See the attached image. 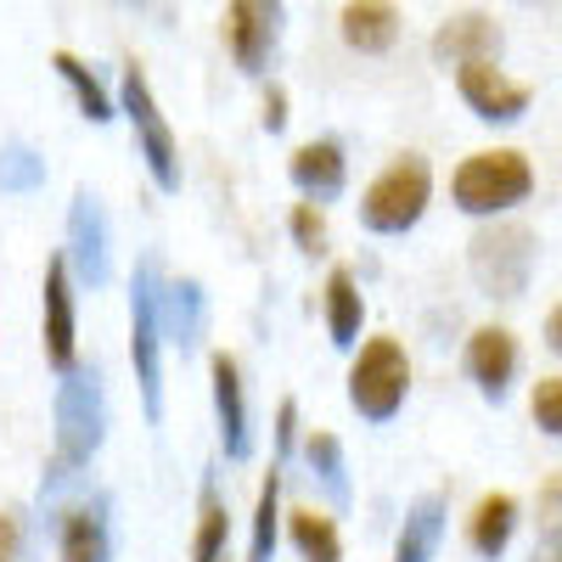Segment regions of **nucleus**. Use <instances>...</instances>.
I'll use <instances>...</instances> for the list:
<instances>
[{"label": "nucleus", "instance_id": "412c9836", "mask_svg": "<svg viewBox=\"0 0 562 562\" xmlns=\"http://www.w3.org/2000/svg\"><path fill=\"white\" fill-rule=\"evenodd\" d=\"M360 321H366V299H360V281L338 265L326 276V333H333L338 349H355L360 338Z\"/></svg>", "mask_w": 562, "mask_h": 562}, {"label": "nucleus", "instance_id": "cd10ccee", "mask_svg": "<svg viewBox=\"0 0 562 562\" xmlns=\"http://www.w3.org/2000/svg\"><path fill=\"white\" fill-rule=\"evenodd\" d=\"M529 411H535V422H540L551 439H562V378H540Z\"/></svg>", "mask_w": 562, "mask_h": 562}, {"label": "nucleus", "instance_id": "b1692460", "mask_svg": "<svg viewBox=\"0 0 562 562\" xmlns=\"http://www.w3.org/2000/svg\"><path fill=\"white\" fill-rule=\"evenodd\" d=\"M288 535H293V546H299L304 562H344V540H338L333 518H321L315 506L293 512V518H288Z\"/></svg>", "mask_w": 562, "mask_h": 562}, {"label": "nucleus", "instance_id": "c85d7f7f", "mask_svg": "<svg viewBox=\"0 0 562 562\" xmlns=\"http://www.w3.org/2000/svg\"><path fill=\"white\" fill-rule=\"evenodd\" d=\"M288 225H293V243H299L304 254H326V220H321L315 203H299Z\"/></svg>", "mask_w": 562, "mask_h": 562}, {"label": "nucleus", "instance_id": "f3484780", "mask_svg": "<svg viewBox=\"0 0 562 562\" xmlns=\"http://www.w3.org/2000/svg\"><path fill=\"white\" fill-rule=\"evenodd\" d=\"M209 326V299L192 276L164 281V338H175L180 349H198Z\"/></svg>", "mask_w": 562, "mask_h": 562}, {"label": "nucleus", "instance_id": "a211bd4d", "mask_svg": "<svg viewBox=\"0 0 562 562\" xmlns=\"http://www.w3.org/2000/svg\"><path fill=\"white\" fill-rule=\"evenodd\" d=\"M445 540V495H416L405 506V524H400V540H394V562H434Z\"/></svg>", "mask_w": 562, "mask_h": 562}, {"label": "nucleus", "instance_id": "423d86ee", "mask_svg": "<svg viewBox=\"0 0 562 562\" xmlns=\"http://www.w3.org/2000/svg\"><path fill=\"white\" fill-rule=\"evenodd\" d=\"M405 389H411V360L394 338H371L355 366H349V405L366 416V422H389L400 405H405Z\"/></svg>", "mask_w": 562, "mask_h": 562}, {"label": "nucleus", "instance_id": "1a4fd4ad", "mask_svg": "<svg viewBox=\"0 0 562 562\" xmlns=\"http://www.w3.org/2000/svg\"><path fill=\"white\" fill-rule=\"evenodd\" d=\"M428 52H434V63H439V68H450V63H456V74H461V68H473V63H501L506 34H501V23H495L490 12L467 7V12H450V18L434 29Z\"/></svg>", "mask_w": 562, "mask_h": 562}, {"label": "nucleus", "instance_id": "0eeeda50", "mask_svg": "<svg viewBox=\"0 0 562 562\" xmlns=\"http://www.w3.org/2000/svg\"><path fill=\"white\" fill-rule=\"evenodd\" d=\"M119 102H124V119L135 124L140 158H147V169H153V180H158V192H180V147H175V135H169V124H164V113H158V97H153L147 74H140L135 63L124 68Z\"/></svg>", "mask_w": 562, "mask_h": 562}, {"label": "nucleus", "instance_id": "6ab92c4d", "mask_svg": "<svg viewBox=\"0 0 562 562\" xmlns=\"http://www.w3.org/2000/svg\"><path fill=\"white\" fill-rule=\"evenodd\" d=\"M338 29H344V40L355 45V52L378 57L400 40V12L389 7V0H349V7L338 12Z\"/></svg>", "mask_w": 562, "mask_h": 562}, {"label": "nucleus", "instance_id": "ddd939ff", "mask_svg": "<svg viewBox=\"0 0 562 562\" xmlns=\"http://www.w3.org/2000/svg\"><path fill=\"white\" fill-rule=\"evenodd\" d=\"M57 557H63V562H108V557H113L108 495L74 501L63 518H57Z\"/></svg>", "mask_w": 562, "mask_h": 562}, {"label": "nucleus", "instance_id": "4be33fe9", "mask_svg": "<svg viewBox=\"0 0 562 562\" xmlns=\"http://www.w3.org/2000/svg\"><path fill=\"white\" fill-rule=\"evenodd\" d=\"M225 540H231V512L220 501V484L214 473L203 479V495H198V540H192V562H225Z\"/></svg>", "mask_w": 562, "mask_h": 562}, {"label": "nucleus", "instance_id": "aec40b11", "mask_svg": "<svg viewBox=\"0 0 562 562\" xmlns=\"http://www.w3.org/2000/svg\"><path fill=\"white\" fill-rule=\"evenodd\" d=\"M512 529H518V501H512L506 490L484 495V501L473 506V518H467V540H473V551L490 557V562L512 546Z\"/></svg>", "mask_w": 562, "mask_h": 562}, {"label": "nucleus", "instance_id": "bb28decb", "mask_svg": "<svg viewBox=\"0 0 562 562\" xmlns=\"http://www.w3.org/2000/svg\"><path fill=\"white\" fill-rule=\"evenodd\" d=\"M281 473L270 467V479L259 484V506H254V540H248V562H270L276 557V518H281Z\"/></svg>", "mask_w": 562, "mask_h": 562}, {"label": "nucleus", "instance_id": "a878e982", "mask_svg": "<svg viewBox=\"0 0 562 562\" xmlns=\"http://www.w3.org/2000/svg\"><path fill=\"white\" fill-rule=\"evenodd\" d=\"M40 186H45V158L29 153L23 140H7L0 147V192L23 198V192H40Z\"/></svg>", "mask_w": 562, "mask_h": 562}, {"label": "nucleus", "instance_id": "473e14b6", "mask_svg": "<svg viewBox=\"0 0 562 562\" xmlns=\"http://www.w3.org/2000/svg\"><path fill=\"white\" fill-rule=\"evenodd\" d=\"M540 518L546 524H562V473H551L546 490H540Z\"/></svg>", "mask_w": 562, "mask_h": 562}, {"label": "nucleus", "instance_id": "7c9ffc66", "mask_svg": "<svg viewBox=\"0 0 562 562\" xmlns=\"http://www.w3.org/2000/svg\"><path fill=\"white\" fill-rule=\"evenodd\" d=\"M265 130H270V135L288 130V90H281V85L265 90Z\"/></svg>", "mask_w": 562, "mask_h": 562}, {"label": "nucleus", "instance_id": "7ed1b4c3", "mask_svg": "<svg viewBox=\"0 0 562 562\" xmlns=\"http://www.w3.org/2000/svg\"><path fill=\"white\" fill-rule=\"evenodd\" d=\"M535 192V169L518 147H495V153H473L461 158V169L450 175V198L467 214H506Z\"/></svg>", "mask_w": 562, "mask_h": 562}, {"label": "nucleus", "instance_id": "dca6fc26", "mask_svg": "<svg viewBox=\"0 0 562 562\" xmlns=\"http://www.w3.org/2000/svg\"><path fill=\"white\" fill-rule=\"evenodd\" d=\"M288 175L310 203H333L344 192V180H349V164H344L338 140H304V147L293 153V164H288Z\"/></svg>", "mask_w": 562, "mask_h": 562}, {"label": "nucleus", "instance_id": "f03ea898", "mask_svg": "<svg viewBox=\"0 0 562 562\" xmlns=\"http://www.w3.org/2000/svg\"><path fill=\"white\" fill-rule=\"evenodd\" d=\"M540 265V237L524 220H490L467 243V270L490 299H524Z\"/></svg>", "mask_w": 562, "mask_h": 562}, {"label": "nucleus", "instance_id": "9b49d317", "mask_svg": "<svg viewBox=\"0 0 562 562\" xmlns=\"http://www.w3.org/2000/svg\"><path fill=\"white\" fill-rule=\"evenodd\" d=\"M456 90H461V102L473 108L484 124H518V119L529 113V85L506 79L495 63L461 68V74H456Z\"/></svg>", "mask_w": 562, "mask_h": 562}, {"label": "nucleus", "instance_id": "6e6552de", "mask_svg": "<svg viewBox=\"0 0 562 562\" xmlns=\"http://www.w3.org/2000/svg\"><path fill=\"white\" fill-rule=\"evenodd\" d=\"M68 270L85 281V288H108V276H113L108 214H102V203H97L90 186H79L74 209H68Z\"/></svg>", "mask_w": 562, "mask_h": 562}, {"label": "nucleus", "instance_id": "5701e85b", "mask_svg": "<svg viewBox=\"0 0 562 562\" xmlns=\"http://www.w3.org/2000/svg\"><path fill=\"white\" fill-rule=\"evenodd\" d=\"M304 461H310V473L321 479L326 501L333 506H349V467H344V445L333 434H310L304 439Z\"/></svg>", "mask_w": 562, "mask_h": 562}, {"label": "nucleus", "instance_id": "9d476101", "mask_svg": "<svg viewBox=\"0 0 562 562\" xmlns=\"http://www.w3.org/2000/svg\"><path fill=\"white\" fill-rule=\"evenodd\" d=\"M225 45L237 57L243 74H265L276 57V40H281V7L276 0H231L225 7Z\"/></svg>", "mask_w": 562, "mask_h": 562}, {"label": "nucleus", "instance_id": "2f4dec72", "mask_svg": "<svg viewBox=\"0 0 562 562\" xmlns=\"http://www.w3.org/2000/svg\"><path fill=\"white\" fill-rule=\"evenodd\" d=\"M529 562H562V524H546V529H540Z\"/></svg>", "mask_w": 562, "mask_h": 562}, {"label": "nucleus", "instance_id": "f257e3e1", "mask_svg": "<svg viewBox=\"0 0 562 562\" xmlns=\"http://www.w3.org/2000/svg\"><path fill=\"white\" fill-rule=\"evenodd\" d=\"M130 360L147 422H164V270L147 254L130 281Z\"/></svg>", "mask_w": 562, "mask_h": 562}, {"label": "nucleus", "instance_id": "20e7f679", "mask_svg": "<svg viewBox=\"0 0 562 562\" xmlns=\"http://www.w3.org/2000/svg\"><path fill=\"white\" fill-rule=\"evenodd\" d=\"M108 439V394H102V371L97 366H74L57 383V456L68 473L85 467Z\"/></svg>", "mask_w": 562, "mask_h": 562}, {"label": "nucleus", "instance_id": "4468645a", "mask_svg": "<svg viewBox=\"0 0 562 562\" xmlns=\"http://www.w3.org/2000/svg\"><path fill=\"white\" fill-rule=\"evenodd\" d=\"M209 378H214V416H220V445L231 461H248L254 456V428H248V400H243V371L231 355L209 360Z\"/></svg>", "mask_w": 562, "mask_h": 562}, {"label": "nucleus", "instance_id": "c756f323", "mask_svg": "<svg viewBox=\"0 0 562 562\" xmlns=\"http://www.w3.org/2000/svg\"><path fill=\"white\" fill-rule=\"evenodd\" d=\"M293 434H299V400H281L276 405V450L281 456L293 450Z\"/></svg>", "mask_w": 562, "mask_h": 562}, {"label": "nucleus", "instance_id": "f704fd0d", "mask_svg": "<svg viewBox=\"0 0 562 562\" xmlns=\"http://www.w3.org/2000/svg\"><path fill=\"white\" fill-rule=\"evenodd\" d=\"M546 344H551V355H562V304H557L551 321H546Z\"/></svg>", "mask_w": 562, "mask_h": 562}, {"label": "nucleus", "instance_id": "39448f33", "mask_svg": "<svg viewBox=\"0 0 562 562\" xmlns=\"http://www.w3.org/2000/svg\"><path fill=\"white\" fill-rule=\"evenodd\" d=\"M428 198H434V169H428V158L405 153V158H394L378 180L366 186L360 220H366V231H378V237H400V231H411V225L422 220Z\"/></svg>", "mask_w": 562, "mask_h": 562}, {"label": "nucleus", "instance_id": "f8f14e48", "mask_svg": "<svg viewBox=\"0 0 562 562\" xmlns=\"http://www.w3.org/2000/svg\"><path fill=\"white\" fill-rule=\"evenodd\" d=\"M45 360H52L57 378L79 366L74 360V270L68 254L45 259Z\"/></svg>", "mask_w": 562, "mask_h": 562}, {"label": "nucleus", "instance_id": "72a5a7b5", "mask_svg": "<svg viewBox=\"0 0 562 562\" xmlns=\"http://www.w3.org/2000/svg\"><path fill=\"white\" fill-rule=\"evenodd\" d=\"M23 540H18V518L12 512H0V562H18Z\"/></svg>", "mask_w": 562, "mask_h": 562}, {"label": "nucleus", "instance_id": "393cba45", "mask_svg": "<svg viewBox=\"0 0 562 562\" xmlns=\"http://www.w3.org/2000/svg\"><path fill=\"white\" fill-rule=\"evenodd\" d=\"M52 68L68 79L74 102H79V113H85L90 124H108V119H113V97H108V90H102V79L90 74V68H85L74 52H57V57H52Z\"/></svg>", "mask_w": 562, "mask_h": 562}, {"label": "nucleus", "instance_id": "2eb2a0df", "mask_svg": "<svg viewBox=\"0 0 562 562\" xmlns=\"http://www.w3.org/2000/svg\"><path fill=\"white\" fill-rule=\"evenodd\" d=\"M467 378L479 383L484 400H506L512 378H518V338L506 326H479L467 338Z\"/></svg>", "mask_w": 562, "mask_h": 562}]
</instances>
